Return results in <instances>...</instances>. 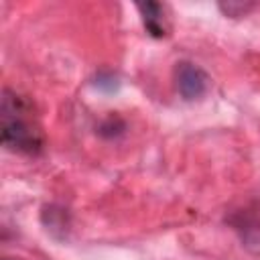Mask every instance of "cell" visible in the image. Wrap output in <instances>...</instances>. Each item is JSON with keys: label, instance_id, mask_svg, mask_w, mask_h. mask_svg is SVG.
<instances>
[{"label": "cell", "instance_id": "6da1fadb", "mask_svg": "<svg viewBox=\"0 0 260 260\" xmlns=\"http://www.w3.org/2000/svg\"><path fill=\"white\" fill-rule=\"evenodd\" d=\"M0 140L8 150L22 154H39L45 146V138L32 120L30 104L10 89L2 91Z\"/></svg>", "mask_w": 260, "mask_h": 260}, {"label": "cell", "instance_id": "7a4b0ae2", "mask_svg": "<svg viewBox=\"0 0 260 260\" xmlns=\"http://www.w3.org/2000/svg\"><path fill=\"white\" fill-rule=\"evenodd\" d=\"M175 85L183 100H199L209 87V75L191 61H181L175 67Z\"/></svg>", "mask_w": 260, "mask_h": 260}, {"label": "cell", "instance_id": "3957f363", "mask_svg": "<svg viewBox=\"0 0 260 260\" xmlns=\"http://www.w3.org/2000/svg\"><path fill=\"white\" fill-rule=\"evenodd\" d=\"M142 24L146 32L154 39H162L167 35V24H165V8L158 2H140L136 4Z\"/></svg>", "mask_w": 260, "mask_h": 260}, {"label": "cell", "instance_id": "277c9868", "mask_svg": "<svg viewBox=\"0 0 260 260\" xmlns=\"http://www.w3.org/2000/svg\"><path fill=\"white\" fill-rule=\"evenodd\" d=\"M126 132V122L120 116H108L100 126H98V134L102 138H118Z\"/></svg>", "mask_w": 260, "mask_h": 260}, {"label": "cell", "instance_id": "5b68a950", "mask_svg": "<svg viewBox=\"0 0 260 260\" xmlns=\"http://www.w3.org/2000/svg\"><path fill=\"white\" fill-rule=\"evenodd\" d=\"M93 85H95L98 89H102V91L112 93V91H116V89L120 87V81H118V77H116L112 71H100V73L93 77Z\"/></svg>", "mask_w": 260, "mask_h": 260}, {"label": "cell", "instance_id": "8992f818", "mask_svg": "<svg viewBox=\"0 0 260 260\" xmlns=\"http://www.w3.org/2000/svg\"><path fill=\"white\" fill-rule=\"evenodd\" d=\"M219 8L228 14V16H242V14H246L248 10H252L254 8V4H242V2H228V4H219Z\"/></svg>", "mask_w": 260, "mask_h": 260}]
</instances>
